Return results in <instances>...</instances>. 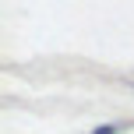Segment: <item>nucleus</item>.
<instances>
[{"label": "nucleus", "mask_w": 134, "mask_h": 134, "mask_svg": "<svg viewBox=\"0 0 134 134\" xmlns=\"http://www.w3.org/2000/svg\"><path fill=\"white\" fill-rule=\"evenodd\" d=\"M116 127H109V124H106V127H95V134H113Z\"/></svg>", "instance_id": "obj_1"}]
</instances>
